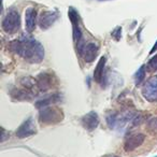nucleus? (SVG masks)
Wrapping results in <instances>:
<instances>
[{
  "label": "nucleus",
  "instance_id": "nucleus-6",
  "mask_svg": "<svg viewBox=\"0 0 157 157\" xmlns=\"http://www.w3.org/2000/svg\"><path fill=\"white\" fill-rule=\"evenodd\" d=\"M36 133H37V128H36V123L33 116H29L26 121H24L15 131L16 137L20 138V139L31 137Z\"/></svg>",
  "mask_w": 157,
  "mask_h": 157
},
{
  "label": "nucleus",
  "instance_id": "nucleus-16",
  "mask_svg": "<svg viewBox=\"0 0 157 157\" xmlns=\"http://www.w3.org/2000/svg\"><path fill=\"white\" fill-rule=\"evenodd\" d=\"M146 69H147V68L143 65L137 70V72H136V74H135L136 85H140V84L144 81V78H145V74H146Z\"/></svg>",
  "mask_w": 157,
  "mask_h": 157
},
{
  "label": "nucleus",
  "instance_id": "nucleus-22",
  "mask_svg": "<svg viewBox=\"0 0 157 157\" xmlns=\"http://www.w3.org/2000/svg\"><path fill=\"white\" fill-rule=\"evenodd\" d=\"M107 157H120V156H116V155H109V156Z\"/></svg>",
  "mask_w": 157,
  "mask_h": 157
},
{
  "label": "nucleus",
  "instance_id": "nucleus-5",
  "mask_svg": "<svg viewBox=\"0 0 157 157\" xmlns=\"http://www.w3.org/2000/svg\"><path fill=\"white\" fill-rule=\"evenodd\" d=\"M142 96L148 102H157V75L150 78L141 90Z\"/></svg>",
  "mask_w": 157,
  "mask_h": 157
},
{
  "label": "nucleus",
  "instance_id": "nucleus-8",
  "mask_svg": "<svg viewBox=\"0 0 157 157\" xmlns=\"http://www.w3.org/2000/svg\"><path fill=\"white\" fill-rule=\"evenodd\" d=\"M144 140H145V136L143 133L137 132V133H133V135H130L125 140L124 150L126 152H132V151L140 147L143 144Z\"/></svg>",
  "mask_w": 157,
  "mask_h": 157
},
{
  "label": "nucleus",
  "instance_id": "nucleus-7",
  "mask_svg": "<svg viewBox=\"0 0 157 157\" xmlns=\"http://www.w3.org/2000/svg\"><path fill=\"white\" fill-rule=\"evenodd\" d=\"M37 80V86L40 92H48L54 86L55 83V76L53 72L51 71H44L41 72L39 75L36 78Z\"/></svg>",
  "mask_w": 157,
  "mask_h": 157
},
{
  "label": "nucleus",
  "instance_id": "nucleus-23",
  "mask_svg": "<svg viewBox=\"0 0 157 157\" xmlns=\"http://www.w3.org/2000/svg\"><path fill=\"white\" fill-rule=\"evenodd\" d=\"M99 1H105V0H99Z\"/></svg>",
  "mask_w": 157,
  "mask_h": 157
},
{
  "label": "nucleus",
  "instance_id": "nucleus-1",
  "mask_svg": "<svg viewBox=\"0 0 157 157\" xmlns=\"http://www.w3.org/2000/svg\"><path fill=\"white\" fill-rule=\"evenodd\" d=\"M8 46L12 53L18 55L30 63H39L44 58L43 45L31 37L23 36L20 39L11 41Z\"/></svg>",
  "mask_w": 157,
  "mask_h": 157
},
{
  "label": "nucleus",
  "instance_id": "nucleus-17",
  "mask_svg": "<svg viewBox=\"0 0 157 157\" xmlns=\"http://www.w3.org/2000/svg\"><path fill=\"white\" fill-rule=\"evenodd\" d=\"M105 118H107L108 126L112 129H115L116 128V118H117V113H116V112H110Z\"/></svg>",
  "mask_w": 157,
  "mask_h": 157
},
{
  "label": "nucleus",
  "instance_id": "nucleus-21",
  "mask_svg": "<svg viewBox=\"0 0 157 157\" xmlns=\"http://www.w3.org/2000/svg\"><path fill=\"white\" fill-rule=\"evenodd\" d=\"M157 51V41L155 42V44H154V46L152 48V50L150 51V54H154V52H156Z\"/></svg>",
  "mask_w": 157,
  "mask_h": 157
},
{
  "label": "nucleus",
  "instance_id": "nucleus-14",
  "mask_svg": "<svg viewBox=\"0 0 157 157\" xmlns=\"http://www.w3.org/2000/svg\"><path fill=\"white\" fill-rule=\"evenodd\" d=\"M61 100V96L59 94H53L51 96L46 97V98H43V99H40V100L36 101L35 103V107L37 109H42V108H45V107H48V105H53L55 103L59 102Z\"/></svg>",
  "mask_w": 157,
  "mask_h": 157
},
{
  "label": "nucleus",
  "instance_id": "nucleus-15",
  "mask_svg": "<svg viewBox=\"0 0 157 157\" xmlns=\"http://www.w3.org/2000/svg\"><path fill=\"white\" fill-rule=\"evenodd\" d=\"M105 61H107V58L105 56H102L99 59L98 63H97L96 68L94 70V80L97 83H100L101 81H103V72H105Z\"/></svg>",
  "mask_w": 157,
  "mask_h": 157
},
{
  "label": "nucleus",
  "instance_id": "nucleus-12",
  "mask_svg": "<svg viewBox=\"0 0 157 157\" xmlns=\"http://www.w3.org/2000/svg\"><path fill=\"white\" fill-rule=\"evenodd\" d=\"M37 24V11L35 8L29 7L25 11V28L27 33H33Z\"/></svg>",
  "mask_w": 157,
  "mask_h": 157
},
{
  "label": "nucleus",
  "instance_id": "nucleus-3",
  "mask_svg": "<svg viewBox=\"0 0 157 157\" xmlns=\"http://www.w3.org/2000/svg\"><path fill=\"white\" fill-rule=\"evenodd\" d=\"M63 120V112L58 107L48 105L39 110V122L41 124L53 125L58 124Z\"/></svg>",
  "mask_w": 157,
  "mask_h": 157
},
{
  "label": "nucleus",
  "instance_id": "nucleus-10",
  "mask_svg": "<svg viewBox=\"0 0 157 157\" xmlns=\"http://www.w3.org/2000/svg\"><path fill=\"white\" fill-rule=\"evenodd\" d=\"M99 116L98 114L96 113L95 111H90L88 113H86L85 115L82 116L81 118V124L86 130L88 131H93L98 127L99 125Z\"/></svg>",
  "mask_w": 157,
  "mask_h": 157
},
{
  "label": "nucleus",
  "instance_id": "nucleus-11",
  "mask_svg": "<svg viewBox=\"0 0 157 157\" xmlns=\"http://www.w3.org/2000/svg\"><path fill=\"white\" fill-rule=\"evenodd\" d=\"M99 52V46L95 42H90V43H86L85 46L83 48L81 55L80 56L83 57L84 61L85 63H93L95 60V58L97 57Z\"/></svg>",
  "mask_w": 157,
  "mask_h": 157
},
{
  "label": "nucleus",
  "instance_id": "nucleus-20",
  "mask_svg": "<svg viewBox=\"0 0 157 157\" xmlns=\"http://www.w3.org/2000/svg\"><path fill=\"white\" fill-rule=\"evenodd\" d=\"M112 37L115 40H120L122 38V27H116L113 33H112Z\"/></svg>",
  "mask_w": 157,
  "mask_h": 157
},
{
  "label": "nucleus",
  "instance_id": "nucleus-4",
  "mask_svg": "<svg viewBox=\"0 0 157 157\" xmlns=\"http://www.w3.org/2000/svg\"><path fill=\"white\" fill-rule=\"evenodd\" d=\"M21 27V17L16 10L11 9L7 12L2 20V29L5 33L12 35L15 33Z\"/></svg>",
  "mask_w": 157,
  "mask_h": 157
},
{
  "label": "nucleus",
  "instance_id": "nucleus-19",
  "mask_svg": "<svg viewBox=\"0 0 157 157\" xmlns=\"http://www.w3.org/2000/svg\"><path fill=\"white\" fill-rule=\"evenodd\" d=\"M147 129L150 131H156L157 130V116L152 117L150 121L147 122Z\"/></svg>",
  "mask_w": 157,
  "mask_h": 157
},
{
  "label": "nucleus",
  "instance_id": "nucleus-9",
  "mask_svg": "<svg viewBox=\"0 0 157 157\" xmlns=\"http://www.w3.org/2000/svg\"><path fill=\"white\" fill-rule=\"evenodd\" d=\"M59 17L58 12L56 11H44L39 17V26L41 29L46 30L48 29Z\"/></svg>",
  "mask_w": 157,
  "mask_h": 157
},
{
  "label": "nucleus",
  "instance_id": "nucleus-2",
  "mask_svg": "<svg viewBox=\"0 0 157 157\" xmlns=\"http://www.w3.org/2000/svg\"><path fill=\"white\" fill-rule=\"evenodd\" d=\"M68 16L70 18V22L72 24V35H73V41L75 44L76 52L78 55H81L83 48L85 46V41L83 38V33L80 27V17H78V13L73 9V8H69L68 11Z\"/></svg>",
  "mask_w": 157,
  "mask_h": 157
},
{
  "label": "nucleus",
  "instance_id": "nucleus-13",
  "mask_svg": "<svg viewBox=\"0 0 157 157\" xmlns=\"http://www.w3.org/2000/svg\"><path fill=\"white\" fill-rule=\"evenodd\" d=\"M10 95L12 98L16 99V100L21 101H30L33 96H36V93L30 92V90H26V88H13L10 90Z\"/></svg>",
  "mask_w": 157,
  "mask_h": 157
},
{
  "label": "nucleus",
  "instance_id": "nucleus-18",
  "mask_svg": "<svg viewBox=\"0 0 157 157\" xmlns=\"http://www.w3.org/2000/svg\"><path fill=\"white\" fill-rule=\"evenodd\" d=\"M146 68H147V70L150 72H156L157 71V54H155L154 56L148 60Z\"/></svg>",
  "mask_w": 157,
  "mask_h": 157
}]
</instances>
